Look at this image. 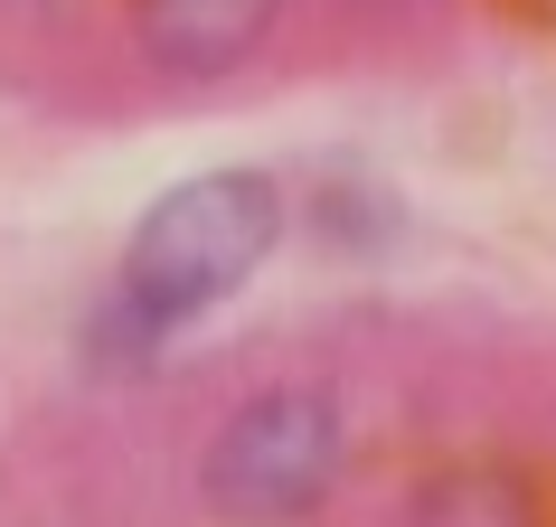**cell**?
<instances>
[{"instance_id": "cell-1", "label": "cell", "mask_w": 556, "mask_h": 527, "mask_svg": "<svg viewBox=\"0 0 556 527\" xmlns=\"http://www.w3.org/2000/svg\"><path fill=\"white\" fill-rule=\"evenodd\" d=\"M283 235V198L264 170H207L179 179L142 207V227L123 245L114 301L94 311V349L114 339L123 358H151V339H170L179 321H199L207 301H227Z\"/></svg>"}, {"instance_id": "cell-2", "label": "cell", "mask_w": 556, "mask_h": 527, "mask_svg": "<svg viewBox=\"0 0 556 527\" xmlns=\"http://www.w3.org/2000/svg\"><path fill=\"white\" fill-rule=\"evenodd\" d=\"M340 452H350V434H340V406L321 386H274V396H255V406H236L217 424L199 490L236 527H293L330 499Z\"/></svg>"}, {"instance_id": "cell-3", "label": "cell", "mask_w": 556, "mask_h": 527, "mask_svg": "<svg viewBox=\"0 0 556 527\" xmlns=\"http://www.w3.org/2000/svg\"><path fill=\"white\" fill-rule=\"evenodd\" d=\"M283 0H132V38L161 76H227L255 57V38L274 29Z\"/></svg>"}, {"instance_id": "cell-4", "label": "cell", "mask_w": 556, "mask_h": 527, "mask_svg": "<svg viewBox=\"0 0 556 527\" xmlns=\"http://www.w3.org/2000/svg\"><path fill=\"white\" fill-rule=\"evenodd\" d=\"M406 527H538V518H528L519 480H500V471H453V480H425V490H415Z\"/></svg>"}]
</instances>
